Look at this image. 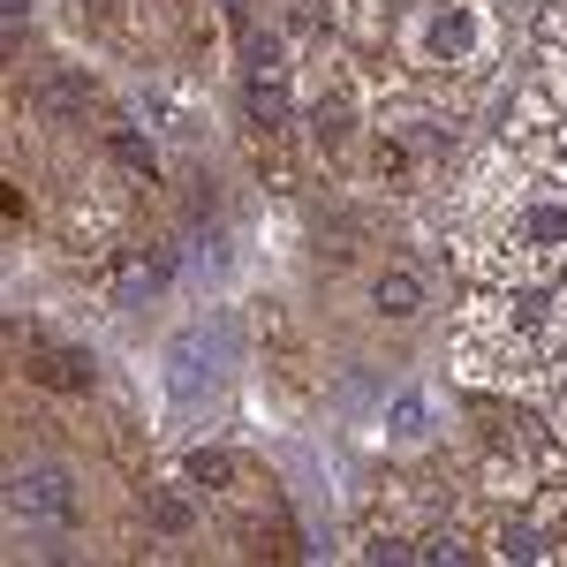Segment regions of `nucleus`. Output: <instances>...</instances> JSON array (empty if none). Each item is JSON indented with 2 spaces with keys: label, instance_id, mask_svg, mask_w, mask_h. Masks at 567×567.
Returning a JSON list of instances; mask_svg holds the SVG:
<instances>
[{
  "label": "nucleus",
  "instance_id": "1",
  "mask_svg": "<svg viewBox=\"0 0 567 567\" xmlns=\"http://www.w3.org/2000/svg\"><path fill=\"white\" fill-rule=\"evenodd\" d=\"M462 265L499 288H545L553 272H567V189H529L507 219L470 235Z\"/></svg>",
  "mask_w": 567,
  "mask_h": 567
},
{
  "label": "nucleus",
  "instance_id": "2",
  "mask_svg": "<svg viewBox=\"0 0 567 567\" xmlns=\"http://www.w3.org/2000/svg\"><path fill=\"white\" fill-rule=\"evenodd\" d=\"M499 53V16L484 0H416L401 16V61L424 76H477Z\"/></svg>",
  "mask_w": 567,
  "mask_h": 567
},
{
  "label": "nucleus",
  "instance_id": "3",
  "mask_svg": "<svg viewBox=\"0 0 567 567\" xmlns=\"http://www.w3.org/2000/svg\"><path fill=\"white\" fill-rule=\"evenodd\" d=\"M454 114H439L424 99H386L379 106V144H371V175L386 182V189H424V182L454 159Z\"/></svg>",
  "mask_w": 567,
  "mask_h": 567
},
{
  "label": "nucleus",
  "instance_id": "4",
  "mask_svg": "<svg viewBox=\"0 0 567 567\" xmlns=\"http://www.w3.org/2000/svg\"><path fill=\"white\" fill-rule=\"evenodd\" d=\"M227 355H235V326H227V318L182 326L175 341H167V355H159V401H167V416H189V409L213 401Z\"/></svg>",
  "mask_w": 567,
  "mask_h": 567
},
{
  "label": "nucleus",
  "instance_id": "5",
  "mask_svg": "<svg viewBox=\"0 0 567 567\" xmlns=\"http://www.w3.org/2000/svg\"><path fill=\"white\" fill-rule=\"evenodd\" d=\"M243 114L258 130H280L296 114V45H288V31H250L243 39Z\"/></svg>",
  "mask_w": 567,
  "mask_h": 567
},
{
  "label": "nucleus",
  "instance_id": "6",
  "mask_svg": "<svg viewBox=\"0 0 567 567\" xmlns=\"http://www.w3.org/2000/svg\"><path fill=\"white\" fill-rule=\"evenodd\" d=\"M182 280V250L175 243H122L114 258H106V303L130 310V303H152V296H167Z\"/></svg>",
  "mask_w": 567,
  "mask_h": 567
},
{
  "label": "nucleus",
  "instance_id": "7",
  "mask_svg": "<svg viewBox=\"0 0 567 567\" xmlns=\"http://www.w3.org/2000/svg\"><path fill=\"white\" fill-rule=\"evenodd\" d=\"M560 130H567V114L553 106V91H545V84H529V91H515V99H507V122H499V136H507L523 159H537V167H545V152L560 144Z\"/></svg>",
  "mask_w": 567,
  "mask_h": 567
},
{
  "label": "nucleus",
  "instance_id": "8",
  "mask_svg": "<svg viewBox=\"0 0 567 567\" xmlns=\"http://www.w3.org/2000/svg\"><path fill=\"white\" fill-rule=\"evenodd\" d=\"M529 197V182H523V159L507 152V144H492L477 167H470V213L477 219H507L515 205Z\"/></svg>",
  "mask_w": 567,
  "mask_h": 567
},
{
  "label": "nucleus",
  "instance_id": "9",
  "mask_svg": "<svg viewBox=\"0 0 567 567\" xmlns=\"http://www.w3.org/2000/svg\"><path fill=\"white\" fill-rule=\"evenodd\" d=\"M303 122H310V144H318V152H341V144L355 136V122H363V99H355V84H349V76H326V84L310 91Z\"/></svg>",
  "mask_w": 567,
  "mask_h": 567
},
{
  "label": "nucleus",
  "instance_id": "10",
  "mask_svg": "<svg viewBox=\"0 0 567 567\" xmlns=\"http://www.w3.org/2000/svg\"><path fill=\"white\" fill-rule=\"evenodd\" d=\"M144 122L159 136H175V144H197L205 136V99L182 84V76H152L144 84Z\"/></svg>",
  "mask_w": 567,
  "mask_h": 567
},
{
  "label": "nucleus",
  "instance_id": "11",
  "mask_svg": "<svg viewBox=\"0 0 567 567\" xmlns=\"http://www.w3.org/2000/svg\"><path fill=\"white\" fill-rule=\"evenodd\" d=\"M8 515L16 523H76V484L61 477V470H31V477L8 484Z\"/></svg>",
  "mask_w": 567,
  "mask_h": 567
},
{
  "label": "nucleus",
  "instance_id": "12",
  "mask_svg": "<svg viewBox=\"0 0 567 567\" xmlns=\"http://www.w3.org/2000/svg\"><path fill=\"white\" fill-rule=\"evenodd\" d=\"M432 432H439V409H432L424 386H401L386 409H379V446H386V454H416V446H432Z\"/></svg>",
  "mask_w": 567,
  "mask_h": 567
},
{
  "label": "nucleus",
  "instance_id": "13",
  "mask_svg": "<svg viewBox=\"0 0 567 567\" xmlns=\"http://www.w3.org/2000/svg\"><path fill=\"white\" fill-rule=\"evenodd\" d=\"M371 310H379V318H416V310H424V272H416V265H386V272L371 280Z\"/></svg>",
  "mask_w": 567,
  "mask_h": 567
},
{
  "label": "nucleus",
  "instance_id": "14",
  "mask_svg": "<svg viewBox=\"0 0 567 567\" xmlns=\"http://www.w3.org/2000/svg\"><path fill=\"white\" fill-rule=\"evenodd\" d=\"M31 379H39V386H53V393H84V386H91V349H69V341H53V349H39Z\"/></svg>",
  "mask_w": 567,
  "mask_h": 567
},
{
  "label": "nucleus",
  "instance_id": "15",
  "mask_svg": "<svg viewBox=\"0 0 567 567\" xmlns=\"http://www.w3.org/2000/svg\"><path fill=\"white\" fill-rule=\"evenodd\" d=\"M182 484L189 492H235V454L227 446H189L182 454Z\"/></svg>",
  "mask_w": 567,
  "mask_h": 567
},
{
  "label": "nucleus",
  "instance_id": "16",
  "mask_svg": "<svg viewBox=\"0 0 567 567\" xmlns=\"http://www.w3.org/2000/svg\"><path fill=\"white\" fill-rule=\"evenodd\" d=\"M106 152H114V167L130 182H159V144L144 130H106Z\"/></svg>",
  "mask_w": 567,
  "mask_h": 567
},
{
  "label": "nucleus",
  "instance_id": "17",
  "mask_svg": "<svg viewBox=\"0 0 567 567\" xmlns=\"http://www.w3.org/2000/svg\"><path fill=\"white\" fill-rule=\"evenodd\" d=\"M492 553H499V560H553V537L537 523H499L492 529Z\"/></svg>",
  "mask_w": 567,
  "mask_h": 567
},
{
  "label": "nucleus",
  "instance_id": "18",
  "mask_svg": "<svg viewBox=\"0 0 567 567\" xmlns=\"http://www.w3.org/2000/svg\"><path fill=\"white\" fill-rule=\"evenodd\" d=\"M69 235H76V250H106V243H114V205H106V197L76 205V213H69Z\"/></svg>",
  "mask_w": 567,
  "mask_h": 567
},
{
  "label": "nucleus",
  "instance_id": "19",
  "mask_svg": "<svg viewBox=\"0 0 567 567\" xmlns=\"http://www.w3.org/2000/svg\"><path fill=\"white\" fill-rule=\"evenodd\" d=\"M152 529H159V537H189V529H197L189 484H175V492H159V499H152Z\"/></svg>",
  "mask_w": 567,
  "mask_h": 567
},
{
  "label": "nucleus",
  "instance_id": "20",
  "mask_svg": "<svg viewBox=\"0 0 567 567\" xmlns=\"http://www.w3.org/2000/svg\"><path fill=\"white\" fill-rule=\"evenodd\" d=\"M529 523L553 537V553L567 545V484H553V492H537V507H529Z\"/></svg>",
  "mask_w": 567,
  "mask_h": 567
},
{
  "label": "nucleus",
  "instance_id": "21",
  "mask_svg": "<svg viewBox=\"0 0 567 567\" xmlns=\"http://www.w3.org/2000/svg\"><path fill=\"white\" fill-rule=\"evenodd\" d=\"M537 45H545L553 61H567V0H545V8H537Z\"/></svg>",
  "mask_w": 567,
  "mask_h": 567
},
{
  "label": "nucleus",
  "instance_id": "22",
  "mask_svg": "<svg viewBox=\"0 0 567 567\" xmlns=\"http://www.w3.org/2000/svg\"><path fill=\"white\" fill-rule=\"evenodd\" d=\"M545 91H553V106L567 114V61H553V76H545Z\"/></svg>",
  "mask_w": 567,
  "mask_h": 567
},
{
  "label": "nucleus",
  "instance_id": "23",
  "mask_svg": "<svg viewBox=\"0 0 567 567\" xmlns=\"http://www.w3.org/2000/svg\"><path fill=\"white\" fill-rule=\"evenodd\" d=\"M553 432H560V439H567V409H560V424H553Z\"/></svg>",
  "mask_w": 567,
  "mask_h": 567
},
{
  "label": "nucleus",
  "instance_id": "24",
  "mask_svg": "<svg viewBox=\"0 0 567 567\" xmlns=\"http://www.w3.org/2000/svg\"><path fill=\"white\" fill-rule=\"evenodd\" d=\"M560 379H567V355H560Z\"/></svg>",
  "mask_w": 567,
  "mask_h": 567
}]
</instances>
